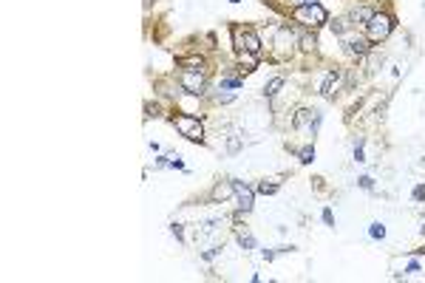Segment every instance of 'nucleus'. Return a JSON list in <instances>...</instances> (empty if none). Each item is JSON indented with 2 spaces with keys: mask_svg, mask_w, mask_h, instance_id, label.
I'll return each mask as SVG.
<instances>
[{
  "mask_svg": "<svg viewBox=\"0 0 425 283\" xmlns=\"http://www.w3.org/2000/svg\"><path fill=\"white\" fill-rule=\"evenodd\" d=\"M170 122H173V127H176L184 139H190V142H201V139H204V125L198 122L196 116H190V113H179V116H173Z\"/></svg>",
  "mask_w": 425,
  "mask_h": 283,
  "instance_id": "f257e3e1",
  "label": "nucleus"
},
{
  "mask_svg": "<svg viewBox=\"0 0 425 283\" xmlns=\"http://www.w3.org/2000/svg\"><path fill=\"white\" fill-rule=\"evenodd\" d=\"M391 29H394V17L391 14H371V20L366 23V37L371 43H380V40H386L391 34Z\"/></svg>",
  "mask_w": 425,
  "mask_h": 283,
  "instance_id": "f03ea898",
  "label": "nucleus"
},
{
  "mask_svg": "<svg viewBox=\"0 0 425 283\" xmlns=\"http://www.w3.org/2000/svg\"><path fill=\"white\" fill-rule=\"evenodd\" d=\"M295 20H300L303 26H309V29H318V26H323V23L329 20V14H326L323 6L312 3V6H298V9H295Z\"/></svg>",
  "mask_w": 425,
  "mask_h": 283,
  "instance_id": "7ed1b4c3",
  "label": "nucleus"
},
{
  "mask_svg": "<svg viewBox=\"0 0 425 283\" xmlns=\"http://www.w3.org/2000/svg\"><path fill=\"white\" fill-rule=\"evenodd\" d=\"M232 45H235L238 51H253V54L261 51V40H258L250 29H241V26H232Z\"/></svg>",
  "mask_w": 425,
  "mask_h": 283,
  "instance_id": "20e7f679",
  "label": "nucleus"
},
{
  "mask_svg": "<svg viewBox=\"0 0 425 283\" xmlns=\"http://www.w3.org/2000/svg\"><path fill=\"white\" fill-rule=\"evenodd\" d=\"M204 85H207V79L201 71H184L182 74V88L187 91V94L201 96V94H204Z\"/></svg>",
  "mask_w": 425,
  "mask_h": 283,
  "instance_id": "39448f33",
  "label": "nucleus"
},
{
  "mask_svg": "<svg viewBox=\"0 0 425 283\" xmlns=\"http://www.w3.org/2000/svg\"><path fill=\"white\" fill-rule=\"evenodd\" d=\"M368 43H371V40H368V37H352V40H346V51H349V54H355V57H366L368 54V51H371V45H368Z\"/></svg>",
  "mask_w": 425,
  "mask_h": 283,
  "instance_id": "423d86ee",
  "label": "nucleus"
},
{
  "mask_svg": "<svg viewBox=\"0 0 425 283\" xmlns=\"http://www.w3.org/2000/svg\"><path fill=\"white\" fill-rule=\"evenodd\" d=\"M235 184V195H238V207H241L244 213H250L253 210V190L244 184V181H232Z\"/></svg>",
  "mask_w": 425,
  "mask_h": 283,
  "instance_id": "0eeeda50",
  "label": "nucleus"
},
{
  "mask_svg": "<svg viewBox=\"0 0 425 283\" xmlns=\"http://www.w3.org/2000/svg\"><path fill=\"white\" fill-rule=\"evenodd\" d=\"M238 65H241V74H253L258 68V54L253 51H238Z\"/></svg>",
  "mask_w": 425,
  "mask_h": 283,
  "instance_id": "6e6552de",
  "label": "nucleus"
},
{
  "mask_svg": "<svg viewBox=\"0 0 425 283\" xmlns=\"http://www.w3.org/2000/svg\"><path fill=\"white\" fill-rule=\"evenodd\" d=\"M337 82H340V71L334 68V71H329V74H326V79H323V85H321V94L326 96V99L332 96V91L337 88Z\"/></svg>",
  "mask_w": 425,
  "mask_h": 283,
  "instance_id": "1a4fd4ad",
  "label": "nucleus"
},
{
  "mask_svg": "<svg viewBox=\"0 0 425 283\" xmlns=\"http://www.w3.org/2000/svg\"><path fill=\"white\" fill-rule=\"evenodd\" d=\"M232 192H235V184H232V181H219V184L213 187V201H224V198H230Z\"/></svg>",
  "mask_w": 425,
  "mask_h": 283,
  "instance_id": "9d476101",
  "label": "nucleus"
},
{
  "mask_svg": "<svg viewBox=\"0 0 425 283\" xmlns=\"http://www.w3.org/2000/svg\"><path fill=\"white\" fill-rule=\"evenodd\" d=\"M315 116H318L315 111H306V108H300V111L295 113V122H292V125H295V127H306V125H309V127H312Z\"/></svg>",
  "mask_w": 425,
  "mask_h": 283,
  "instance_id": "9b49d317",
  "label": "nucleus"
},
{
  "mask_svg": "<svg viewBox=\"0 0 425 283\" xmlns=\"http://www.w3.org/2000/svg\"><path fill=\"white\" fill-rule=\"evenodd\" d=\"M275 190H278V179H264L258 184V192H261V195H272Z\"/></svg>",
  "mask_w": 425,
  "mask_h": 283,
  "instance_id": "f8f14e48",
  "label": "nucleus"
},
{
  "mask_svg": "<svg viewBox=\"0 0 425 283\" xmlns=\"http://www.w3.org/2000/svg\"><path fill=\"white\" fill-rule=\"evenodd\" d=\"M182 65H184V71H201V57H184L182 60Z\"/></svg>",
  "mask_w": 425,
  "mask_h": 283,
  "instance_id": "ddd939ff",
  "label": "nucleus"
},
{
  "mask_svg": "<svg viewBox=\"0 0 425 283\" xmlns=\"http://www.w3.org/2000/svg\"><path fill=\"white\" fill-rule=\"evenodd\" d=\"M371 14H374L371 9H355V11H352V20H355V23H368V20H371Z\"/></svg>",
  "mask_w": 425,
  "mask_h": 283,
  "instance_id": "4468645a",
  "label": "nucleus"
},
{
  "mask_svg": "<svg viewBox=\"0 0 425 283\" xmlns=\"http://www.w3.org/2000/svg\"><path fill=\"white\" fill-rule=\"evenodd\" d=\"M281 85H284V77H275V79H269V82H266V88H264V94H266V96H275V94H278V88H281Z\"/></svg>",
  "mask_w": 425,
  "mask_h": 283,
  "instance_id": "2eb2a0df",
  "label": "nucleus"
},
{
  "mask_svg": "<svg viewBox=\"0 0 425 283\" xmlns=\"http://www.w3.org/2000/svg\"><path fill=\"white\" fill-rule=\"evenodd\" d=\"M238 241H241V247H244V249H253V247H255V238H253V235H247V232H238Z\"/></svg>",
  "mask_w": 425,
  "mask_h": 283,
  "instance_id": "dca6fc26",
  "label": "nucleus"
},
{
  "mask_svg": "<svg viewBox=\"0 0 425 283\" xmlns=\"http://www.w3.org/2000/svg\"><path fill=\"white\" fill-rule=\"evenodd\" d=\"M312 158H315V147H303V150H300V161H303V164H309V161H312Z\"/></svg>",
  "mask_w": 425,
  "mask_h": 283,
  "instance_id": "f3484780",
  "label": "nucleus"
},
{
  "mask_svg": "<svg viewBox=\"0 0 425 283\" xmlns=\"http://www.w3.org/2000/svg\"><path fill=\"white\" fill-rule=\"evenodd\" d=\"M368 235H371V238H383V235H386V229H383V224H371V229H368Z\"/></svg>",
  "mask_w": 425,
  "mask_h": 283,
  "instance_id": "a211bd4d",
  "label": "nucleus"
},
{
  "mask_svg": "<svg viewBox=\"0 0 425 283\" xmlns=\"http://www.w3.org/2000/svg\"><path fill=\"white\" fill-rule=\"evenodd\" d=\"M315 45H318V40H315V34H306V37H303V48L309 51V48H315Z\"/></svg>",
  "mask_w": 425,
  "mask_h": 283,
  "instance_id": "6ab92c4d",
  "label": "nucleus"
},
{
  "mask_svg": "<svg viewBox=\"0 0 425 283\" xmlns=\"http://www.w3.org/2000/svg\"><path fill=\"white\" fill-rule=\"evenodd\" d=\"M332 31H334V34H343V31H346V23H343V20H334V23H332Z\"/></svg>",
  "mask_w": 425,
  "mask_h": 283,
  "instance_id": "aec40b11",
  "label": "nucleus"
},
{
  "mask_svg": "<svg viewBox=\"0 0 425 283\" xmlns=\"http://www.w3.org/2000/svg\"><path fill=\"white\" fill-rule=\"evenodd\" d=\"M221 85H224V88H238V85H241V79H224Z\"/></svg>",
  "mask_w": 425,
  "mask_h": 283,
  "instance_id": "412c9836",
  "label": "nucleus"
},
{
  "mask_svg": "<svg viewBox=\"0 0 425 283\" xmlns=\"http://www.w3.org/2000/svg\"><path fill=\"white\" fill-rule=\"evenodd\" d=\"M323 221H326L329 226L334 224V215H332V210H323Z\"/></svg>",
  "mask_w": 425,
  "mask_h": 283,
  "instance_id": "4be33fe9",
  "label": "nucleus"
},
{
  "mask_svg": "<svg viewBox=\"0 0 425 283\" xmlns=\"http://www.w3.org/2000/svg\"><path fill=\"white\" fill-rule=\"evenodd\" d=\"M371 184H374V181L368 179V176H363V179H360V187H363V190H371Z\"/></svg>",
  "mask_w": 425,
  "mask_h": 283,
  "instance_id": "5701e85b",
  "label": "nucleus"
},
{
  "mask_svg": "<svg viewBox=\"0 0 425 283\" xmlns=\"http://www.w3.org/2000/svg\"><path fill=\"white\" fill-rule=\"evenodd\" d=\"M414 198H417V201H423V198H425V187H417V190H414Z\"/></svg>",
  "mask_w": 425,
  "mask_h": 283,
  "instance_id": "b1692460",
  "label": "nucleus"
},
{
  "mask_svg": "<svg viewBox=\"0 0 425 283\" xmlns=\"http://www.w3.org/2000/svg\"><path fill=\"white\" fill-rule=\"evenodd\" d=\"M173 235H176V238L184 235V232H182V224H173Z\"/></svg>",
  "mask_w": 425,
  "mask_h": 283,
  "instance_id": "393cba45",
  "label": "nucleus"
},
{
  "mask_svg": "<svg viewBox=\"0 0 425 283\" xmlns=\"http://www.w3.org/2000/svg\"><path fill=\"white\" fill-rule=\"evenodd\" d=\"M405 272H408V275H414V272H420V263H408V269H405Z\"/></svg>",
  "mask_w": 425,
  "mask_h": 283,
  "instance_id": "a878e982",
  "label": "nucleus"
},
{
  "mask_svg": "<svg viewBox=\"0 0 425 283\" xmlns=\"http://www.w3.org/2000/svg\"><path fill=\"white\" fill-rule=\"evenodd\" d=\"M312 3H318V0H295V6H312Z\"/></svg>",
  "mask_w": 425,
  "mask_h": 283,
  "instance_id": "bb28decb",
  "label": "nucleus"
}]
</instances>
